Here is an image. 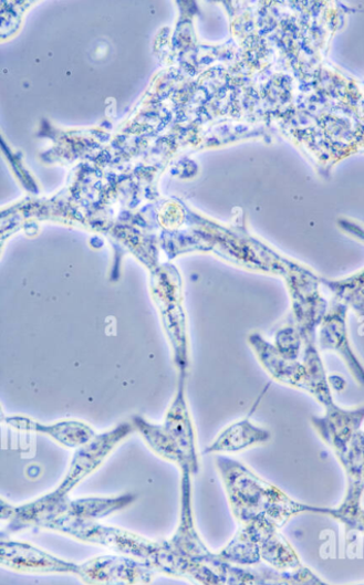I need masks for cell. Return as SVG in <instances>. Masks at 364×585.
Wrapping results in <instances>:
<instances>
[{
    "label": "cell",
    "mask_w": 364,
    "mask_h": 585,
    "mask_svg": "<svg viewBox=\"0 0 364 585\" xmlns=\"http://www.w3.org/2000/svg\"><path fill=\"white\" fill-rule=\"evenodd\" d=\"M217 468L239 526L260 525L280 531L297 514L319 511L293 501L237 460L218 457Z\"/></svg>",
    "instance_id": "obj_1"
},
{
    "label": "cell",
    "mask_w": 364,
    "mask_h": 585,
    "mask_svg": "<svg viewBox=\"0 0 364 585\" xmlns=\"http://www.w3.org/2000/svg\"><path fill=\"white\" fill-rule=\"evenodd\" d=\"M45 530L69 535L85 543L111 549L112 552L134 557L146 563L154 558L159 541H153L128 531L85 521L62 514L52 521Z\"/></svg>",
    "instance_id": "obj_2"
},
{
    "label": "cell",
    "mask_w": 364,
    "mask_h": 585,
    "mask_svg": "<svg viewBox=\"0 0 364 585\" xmlns=\"http://www.w3.org/2000/svg\"><path fill=\"white\" fill-rule=\"evenodd\" d=\"M135 431L134 425L122 422L110 431L95 435L76 450L67 473L52 493L61 499L71 498V492L105 462L122 440Z\"/></svg>",
    "instance_id": "obj_3"
},
{
    "label": "cell",
    "mask_w": 364,
    "mask_h": 585,
    "mask_svg": "<svg viewBox=\"0 0 364 585\" xmlns=\"http://www.w3.org/2000/svg\"><path fill=\"white\" fill-rule=\"evenodd\" d=\"M157 575L144 561L105 555L81 564L76 576L86 585H148Z\"/></svg>",
    "instance_id": "obj_4"
},
{
    "label": "cell",
    "mask_w": 364,
    "mask_h": 585,
    "mask_svg": "<svg viewBox=\"0 0 364 585\" xmlns=\"http://www.w3.org/2000/svg\"><path fill=\"white\" fill-rule=\"evenodd\" d=\"M0 565L23 574H74L80 565L58 558L44 550L10 539L0 540Z\"/></svg>",
    "instance_id": "obj_5"
},
{
    "label": "cell",
    "mask_w": 364,
    "mask_h": 585,
    "mask_svg": "<svg viewBox=\"0 0 364 585\" xmlns=\"http://www.w3.org/2000/svg\"><path fill=\"white\" fill-rule=\"evenodd\" d=\"M163 426L179 447L186 461L187 473L190 476L197 474L198 470H200V464H198L196 455L195 436L185 400L183 378L175 401Z\"/></svg>",
    "instance_id": "obj_6"
},
{
    "label": "cell",
    "mask_w": 364,
    "mask_h": 585,
    "mask_svg": "<svg viewBox=\"0 0 364 585\" xmlns=\"http://www.w3.org/2000/svg\"><path fill=\"white\" fill-rule=\"evenodd\" d=\"M6 421L17 430L49 436L58 443L75 450L87 443L95 436L91 427L79 421H60L53 425H42L24 417H11Z\"/></svg>",
    "instance_id": "obj_7"
},
{
    "label": "cell",
    "mask_w": 364,
    "mask_h": 585,
    "mask_svg": "<svg viewBox=\"0 0 364 585\" xmlns=\"http://www.w3.org/2000/svg\"><path fill=\"white\" fill-rule=\"evenodd\" d=\"M270 439L271 433L268 430L254 426L247 418L225 429L205 453H238Z\"/></svg>",
    "instance_id": "obj_8"
},
{
    "label": "cell",
    "mask_w": 364,
    "mask_h": 585,
    "mask_svg": "<svg viewBox=\"0 0 364 585\" xmlns=\"http://www.w3.org/2000/svg\"><path fill=\"white\" fill-rule=\"evenodd\" d=\"M137 499L138 497L136 494L126 493L111 498L71 500L67 510L63 514L74 519L98 522L134 504Z\"/></svg>",
    "instance_id": "obj_9"
},
{
    "label": "cell",
    "mask_w": 364,
    "mask_h": 585,
    "mask_svg": "<svg viewBox=\"0 0 364 585\" xmlns=\"http://www.w3.org/2000/svg\"><path fill=\"white\" fill-rule=\"evenodd\" d=\"M132 425L135 426L136 431L142 435L146 443L149 446V449L155 455L164 460L176 463L180 468L181 473H187L185 458L180 452L179 447L163 425L150 424L141 416L132 417Z\"/></svg>",
    "instance_id": "obj_10"
},
{
    "label": "cell",
    "mask_w": 364,
    "mask_h": 585,
    "mask_svg": "<svg viewBox=\"0 0 364 585\" xmlns=\"http://www.w3.org/2000/svg\"><path fill=\"white\" fill-rule=\"evenodd\" d=\"M220 557L238 566H257L261 561L259 541L251 525L239 526L233 539L221 550Z\"/></svg>",
    "instance_id": "obj_11"
}]
</instances>
